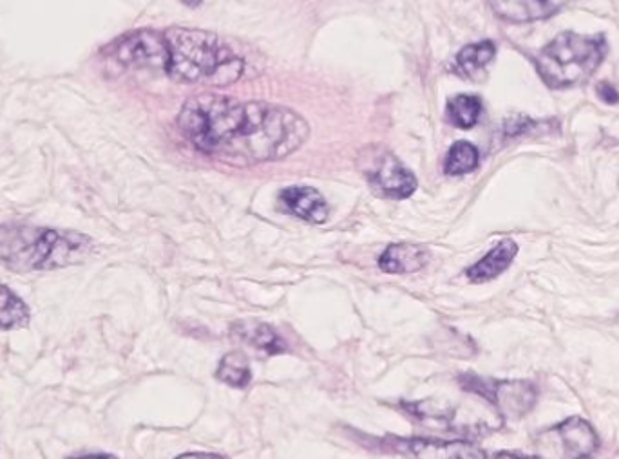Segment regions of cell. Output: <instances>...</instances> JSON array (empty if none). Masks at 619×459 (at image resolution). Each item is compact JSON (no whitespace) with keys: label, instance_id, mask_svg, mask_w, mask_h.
I'll list each match as a JSON object with an SVG mask.
<instances>
[{"label":"cell","instance_id":"6da1fadb","mask_svg":"<svg viewBox=\"0 0 619 459\" xmlns=\"http://www.w3.org/2000/svg\"><path fill=\"white\" fill-rule=\"evenodd\" d=\"M178 123L200 152L239 167L281 160L310 136L305 118L286 107L220 94L191 98Z\"/></svg>","mask_w":619,"mask_h":459},{"label":"cell","instance_id":"7a4b0ae2","mask_svg":"<svg viewBox=\"0 0 619 459\" xmlns=\"http://www.w3.org/2000/svg\"><path fill=\"white\" fill-rule=\"evenodd\" d=\"M93 241L84 234L35 228L0 226V264L13 272H46L84 261Z\"/></svg>","mask_w":619,"mask_h":459},{"label":"cell","instance_id":"3957f363","mask_svg":"<svg viewBox=\"0 0 619 459\" xmlns=\"http://www.w3.org/2000/svg\"><path fill=\"white\" fill-rule=\"evenodd\" d=\"M167 75L180 82L227 85L243 71L241 58L218 35L203 29L171 28L163 33Z\"/></svg>","mask_w":619,"mask_h":459},{"label":"cell","instance_id":"277c9868","mask_svg":"<svg viewBox=\"0 0 619 459\" xmlns=\"http://www.w3.org/2000/svg\"><path fill=\"white\" fill-rule=\"evenodd\" d=\"M607 51L609 44L603 33L578 35L565 31L543 47L534 58V66L547 87L565 89L591 80Z\"/></svg>","mask_w":619,"mask_h":459},{"label":"cell","instance_id":"5b68a950","mask_svg":"<svg viewBox=\"0 0 619 459\" xmlns=\"http://www.w3.org/2000/svg\"><path fill=\"white\" fill-rule=\"evenodd\" d=\"M458 384L491 403L505 420H522L538 402V387L531 380H495L464 373L458 376Z\"/></svg>","mask_w":619,"mask_h":459},{"label":"cell","instance_id":"8992f818","mask_svg":"<svg viewBox=\"0 0 619 459\" xmlns=\"http://www.w3.org/2000/svg\"><path fill=\"white\" fill-rule=\"evenodd\" d=\"M543 459H591L600 449V436L581 416H571L536 436Z\"/></svg>","mask_w":619,"mask_h":459},{"label":"cell","instance_id":"52a82bcc","mask_svg":"<svg viewBox=\"0 0 619 459\" xmlns=\"http://www.w3.org/2000/svg\"><path fill=\"white\" fill-rule=\"evenodd\" d=\"M362 158L368 161L364 176L381 196L406 199L415 192L417 179L388 150L375 147L366 150V156Z\"/></svg>","mask_w":619,"mask_h":459},{"label":"cell","instance_id":"ba28073f","mask_svg":"<svg viewBox=\"0 0 619 459\" xmlns=\"http://www.w3.org/2000/svg\"><path fill=\"white\" fill-rule=\"evenodd\" d=\"M116 60L124 66L156 67L167 66V46L163 33L142 29L116 40L111 46Z\"/></svg>","mask_w":619,"mask_h":459},{"label":"cell","instance_id":"9c48e42d","mask_svg":"<svg viewBox=\"0 0 619 459\" xmlns=\"http://www.w3.org/2000/svg\"><path fill=\"white\" fill-rule=\"evenodd\" d=\"M388 447L406 459H487L484 449L469 441L390 438Z\"/></svg>","mask_w":619,"mask_h":459},{"label":"cell","instance_id":"30bf717a","mask_svg":"<svg viewBox=\"0 0 619 459\" xmlns=\"http://www.w3.org/2000/svg\"><path fill=\"white\" fill-rule=\"evenodd\" d=\"M571 0H489L496 17L507 22L524 24L549 19L562 11Z\"/></svg>","mask_w":619,"mask_h":459},{"label":"cell","instance_id":"8fae6325","mask_svg":"<svg viewBox=\"0 0 619 459\" xmlns=\"http://www.w3.org/2000/svg\"><path fill=\"white\" fill-rule=\"evenodd\" d=\"M279 201L288 214L299 217L306 223L321 225L328 219L326 199L315 188L305 187V185L285 188L279 194Z\"/></svg>","mask_w":619,"mask_h":459},{"label":"cell","instance_id":"7c38bea8","mask_svg":"<svg viewBox=\"0 0 619 459\" xmlns=\"http://www.w3.org/2000/svg\"><path fill=\"white\" fill-rule=\"evenodd\" d=\"M516 253H518V244L513 239L500 241L478 263L473 264L471 268H467V279H469V282H473V284L495 281L496 277H500L513 264Z\"/></svg>","mask_w":619,"mask_h":459},{"label":"cell","instance_id":"4fadbf2b","mask_svg":"<svg viewBox=\"0 0 619 459\" xmlns=\"http://www.w3.org/2000/svg\"><path fill=\"white\" fill-rule=\"evenodd\" d=\"M428 261L429 252L420 244H390L379 257V268L390 275H406L419 272Z\"/></svg>","mask_w":619,"mask_h":459},{"label":"cell","instance_id":"5bb4252c","mask_svg":"<svg viewBox=\"0 0 619 459\" xmlns=\"http://www.w3.org/2000/svg\"><path fill=\"white\" fill-rule=\"evenodd\" d=\"M232 333L241 342L256 347L267 355H281L288 351L285 340L277 335L276 329L263 322H239L232 328Z\"/></svg>","mask_w":619,"mask_h":459},{"label":"cell","instance_id":"9a60e30c","mask_svg":"<svg viewBox=\"0 0 619 459\" xmlns=\"http://www.w3.org/2000/svg\"><path fill=\"white\" fill-rule=\"evenodd\" d=\"M495 55V42L491 40L469 44L457 55V69L467 78H475L482 69H486L487 64L495 58Z\"/></svg>","mask_w":619,"mask_h":459},{"label":"cell","instance_id":"2e32d148","mask_svg":"<svg viewBox=\"0 0 619 459\" xmlns=\"http://www.w3.org/2000/svg\"><path fill=\"white\" fill-rule=\"evenodd\" d=\"M484 111L482 100L473 94H458L451 98L446 107L449 122L458 129H471L477 125Z\"/></svg>","mask_w":619,"mask_h":459},{"label":"cell","instance_id":"e0dca14e","mask_svg":"<svg viewBox=\"0 0 619 459\" xmlns=\"http://www.w3.org/2000/svg\"><path fill=\"white\" fill-rule=\"evenodd\" d=\"M216 378L223 384L236 387V389H247L252 382V369L248 364L247 356L241 351H230L221 358L220 366L216 371Z\"/></svg>","mask_w":619,"mask_h":459},{"label":"cell","instance_id":"ac0fdd59","mask_svg":"<svg viewBox=\"0 0 619 459\" xmlns=\"http://www.w3.org/2000/svg\"><path fill=\"white\" fill-rule=\"evenodd\" d=\"M29 322V308L19 295L0 284V329L24 328Z\"/></svg>","mask_w":619,"mask_h":459},{"label":"cell","instance_id":"d6986e66","mask_svg":"<svg viewBox=\"0 0 619 459\" xmlns=\"http://www.w3.org/2000/svg\"><path fill=\"white\" fill-rule=\"evenodd\" d=\"M478 149L469 141H457L446 156L444 172L448 176H464L478 167Z\"/></svg>","mask_w":619,"mask_h":459},{"label":"cell","instance_id":"ffe728a7","mask_svg":"<svg viewBox=\"0 0 619 459\" xmlns=\"http://www.w3.org/2000/svg\"><path fill=\"white\" fill-rule=\"evenodd\" d=\"M540 125H545V123L534 122L527 116H516V118H511L509 122L505 123V134L507 136H520L525 132L536 131V127H540Z\"/></svg>","mask_w":619,"mask_h":459},{"label":"cell","instance_id":"44dd1931","mask_svg":"<svg viewBox=\"0 0 619 459\" xmlns=\"http://www.w3.org/2000/svg\"><path fill=\"white\" fill-rule=\"evenodd\" d=\"M596 94H598L601 102H605V104H619V91L609 82H600V84L596 85Z\"/></svg>","mask_w":619,"mask_h":459},{"label":"cell","instance_id":"7402d4cb","mask_svg":"<svg viewBox=\"0 0 619 459\" xmlns=\"http://www.w3.org/2000/svg\"><path fill=\"white\" fill-rule=\"evenodd\" d=\"M493 459H543L540 456H525V454H518V452H509V450H502V452H496Z\"/></svg>","mask_w":619,"mask_h":459},{"label":"cell","instance_id":"603a6c76","mask_svg":"<svg viewBox=\"0 0 619 459\" xmlns=\"http://www.w3.org/2000/svg\"><path fill=\"white\" fill-rule=\"evenodd\" d=\"M176 459H225L220 454H209V452H189V454H181Z\"/></svg>","mask_w":619,"mask_h":459},{"label":"cell","instance_id":"cb8c5ba5","mask_svg":"<svg viewBox=\"0 0 619 459\" xmlns=\"http://www.w3.org/2000/svg\"><path fill=\"white\" fill-rule=\"evenodd\" d=\"M67 459H116L115 456H111V454H86V456H77V458H67Z\"/></svg>","mask_w":619,"mask_h":459},{"label":"cell","instance_id":"d4e9b609","mask_svg":"<svg viewBox=\"0 0 619 459\" xmlns=\"http://www.w3.org/2000/svg\"><path fill=\"white\" fill-rule=\"evenodd\" d=\"M183 4H187V6H191V8H196V6H200L203 0H181Z\"/></svg>","mask_w":619,"mask_h":459}]
</instances>
